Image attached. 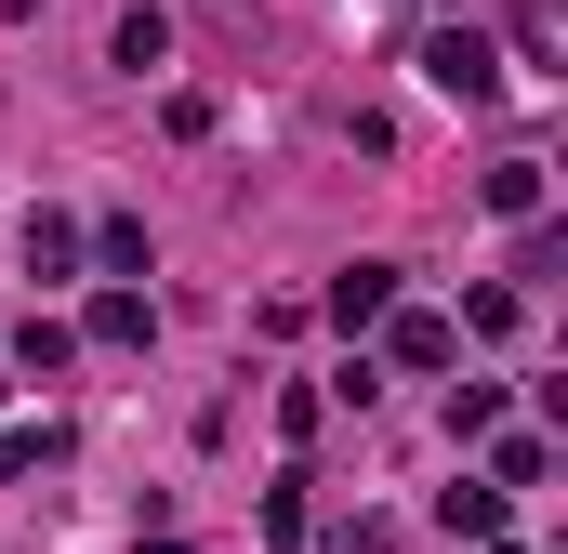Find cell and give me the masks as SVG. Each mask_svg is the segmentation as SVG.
<instances>
[{
	"instance_id": "obj_3",
	"label": "cell",
	"mask_w": 568,
	"mask_h": 554,
	"mask_svg": "<svg viewBox=\"0 0 568 554\" xmlns=\"http://www.w3.org/2000/svg\"><path fill=\"white\" fill-rule=\"evenodd\" d=\"M384 304H397V265H371V252H357V265L331 277V330H371Z\"/></svg>"
},
{
	"instance_id": "obj_8",
	"label": "cell",
	"mask_w": 568,
	"mask_h": 554,
	"mask_svg": "<svg viewBox=\"0 0 568 554\" xmlns=\"http://www.w3.org/2000/svg\"><path fill=\"white\" fill-rule=\"evenodd\" d=\"M489 212L529 225V212H542V158H503V172H489Z\"/></svg>"
},
{
	"instance_id": "obj_12",
	"label": "cell",
	"mask_w": 568,
	"mask_h": 554,
	"mask_svg": "<svg viewBox=\"0 0 568 554\" xmlns=\"http://www.w3.org/2000/svg\"><path fill=\"white\" fill-rule=\"evenodd\" d=\"M93 252H106V277H145V225H133V212H106V225H93Z\"/></svg>"
},
{
	"instance_id": "obj_6",
	"label": "cell",
	"mask_w": 568,
	"mask_h": 554,
	"mask_svg": "<svg viewBox=\"0 0 568 554\" xmlns=\"http://www.w3.org/2000/svg\"><path fill=\"white\" fill-rule=\"evenodd\" d=\"M542 475H556V449H542V435H503V422H489V489H542Z\"/></svg>"
},
{
	"instance_id": "obj_1",
	"label": "cell",
	"mask_w": 568,
	"mask_h": 554,
	"mask_svg": "<svg viewBox=\"0 0 568 554\" xmlns=\"http://www.w3.org/2000/svg\"><path fill=\"white\" fill-rule=\"evenodd\" d=\"M424 80L449 93V106H489V93H503V53H489L476 27H436V40H424Z\"/></svg>"
},
{
	"instance_id": "obj_14",
	"label": "cell",
	"mask_w": 568,
	"mask_h": 554,
	"mask_svg": "<svg viewBox=\"0 0 568 554\" xmlns=\"http://www.w3.org/2000/svg\"><path fill=\"white\" fill-rule=\"evenodd\" d=\"M476 554H516V542H503V529H489V542H476Z\"/></svg>"
},
{
	"instance_id": "obj_10",
	"label": "cell",
	"mask_w": 568,
	"mask_h": 554,
	"mask_svg": "<svg viewBox=\"0 0 568 554\" xmlns=\"http://www.w3.org/2000/svg\"><path fill=\"white\" fill-rule=\"evenodd\" d=\"M13 357H27V370H67V357H80V330H67V317H27V330H13Z\"/></svg>"
},
{
	"instance_id": "obj_4",
	"label": "cell",
	"mask_w": 568,
	"mask_h": 554,
	"mask_svg": "<svg viewBox=\"0 0 568 554\" xmlns=\"http://www.w3.org/2000/svg\"><path fill=\"white\" fill-rule=\"evenodd\" d=\"M503 502H516V489L463 475V489H436V529H449V542H489V529H503Z\"/></svg>"
},
{
	"instance_id": "obj_11",
	"label": "cell",
	"mask_w": 568,
	"mask_h": 554,
	"mask_svg": "<svg viewBox=\"0 0 568 554\" xmlns=\"http://www.w3.org/2000/svg\"><path fill=\"white\" fill-rule=\"evenodd\" d=\"M159 53H172V13H120V66H133V80H145Z\"/></svg>"
},
{
	"instance_id": "obj_7",
	"label": "cell",
	"mask_w": 568,
	"mask_h": 554,
	"mask_svg": "<svg viewBox=\"0 0 568 554\" xmlns=\"http://www.w3.org/2000/svg\"><path fill=\"white\" fill-rule=\"evenodd\" d=\"M159 317H145V290H93V317H80V343H145Z\"/></svg>"
},
{
	"instance_id": "obj_5",
	"label": "cell",
	"mask_w": 568,
	"mask_h": 554,
	"mask_svg": "<svg viewBox=\"0 0 568 554\" xmlns=\"http://www.w3.org/2000/svg\"><path fill=\"white\" fill-rule=\"evenodd\" d=\"M27 277H40V290L80 277V225H67V212H27Z\"/></svg>"
},
{
	"instance_id": "obj_13",
	"label": "cell",
	"mask_w": 568,
	"mask_h": 554,
	"mask_svg": "<svg viewBox=\"0 0 568 554\" xmlns=\"http://www.w3.org/2000/svg\"><path fill=\"white\" fill-rule=\"evenodd\" d=\"M317 554H397V542H384V529H331Z\"/></svg>"
},
{
	"instance_id": "obj_2",
	"label": "cell",
	"mask_w": 568,
	"mask_h": 554,
	"mask_svg": "<svg viewBox=\"0 0 568 554\" xmlns=\"http://www.w3.org/2000/svg\"><path fill=\"white\" fill-rule=\"evenodd\" d=\"M371 330H384V357H397V370H449V357H463V330H449L436 304H384Z\"/></svg>"
},
{
	"instance_id": "obj_9",
	"label": "cell",
	"mask_w": 568,
	"mask_h": 554,
	"mask_svg": "<svg viewBox=\"0 0 568 554\" xmlns=\"http://www.w3.org/2000/svg\"><path fill=\"white\" fill-rule=\"evenodd\" d=\"M489 422H503V383H449V449H476Z\"/></svg>"
}]
</instances>
